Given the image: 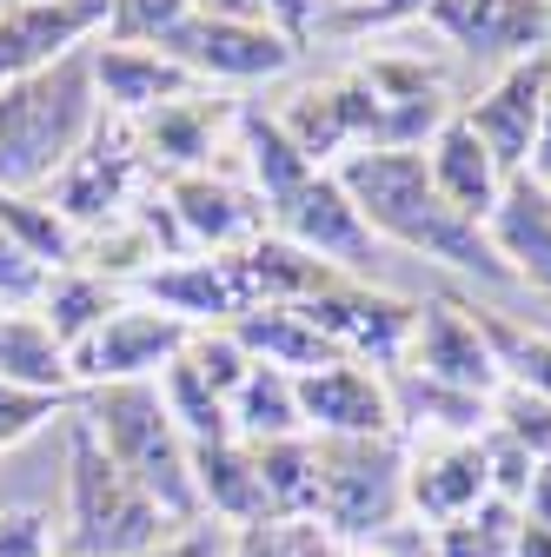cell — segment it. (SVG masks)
<instances>
[{
  "mask_svg": "<svg viewBox=\"0 0 551 557\" xmlns=\"http://www.w3.org/2000/svg\"><path fill=\"white\" fill-rule=\"evenodd\" d=\"M332 173H339V186L353 193L359 220L372 226L379 246H399L412 259H432V265L465 272V278L512 286V272L499 265L486 226L465 220V213H452V206L432 193V173H426L419 153H346Z\"/></svg>",
  "mask_w": 551,
  "mask_h": 557,
  "instance_id": "6da1fadb",
  "label": "cell"
},
{
  "mask_svg": "<svg viewBox=\"0 0 551 557\" xmlns=\"http://www.w3.org/2000/svg\"><path fill=\"white\" fill-rule=\"evenodd\" d=\"M100 94H94V47L47 66L0 94V186L8 193H47L74 153L100 133Z\"/></svg>",
  "mask_w": 551,
  "mask_h": 557,
  "instance_id": "7a4b0ae2",
  "label": "cell"
},
{
  "mask_svg": "<svg viewBox=\"0 0 551 557\" xmlns=\"http://www.w3.org/2000/svg\"><path fill=\"white\" fill-rule=\"evenodd\" d=\"M74 418L100 438V451L120 465V478L140 498H154L180 531L199 524V498H193V445L180 438V425L167 418L160 385H100L74 398Z\"/></svg>",
  "mask_w": 551,
  "mask_h": 557,
  "instance_id": "3957f363",
  "label": "cell"
},
{
  "mask_svg": "<svg viewBox=\"0 0 551 557\" xmlns=\"http://www.w3.org/2000/svg\"><path fill=\"white\" fill-rule=\"evenodd\" d=\"M180 524L140 498L100 451V438L66 411V505H60V557H154Z\"/></svg>",
  "mask_w": 551,
  "mask_h": 557,
  "instance_id": "277c9868",
  "label": "cell"
},
{
  "mask_svg": "<svg viewBox=\"0 0 551 557\" xmlns=\"http://www.w3.org/2000/svg\"><path fill=\"white\" fill-rule=\"evenodd\" d=\"M319 445V524L339 544H366L405 511V445L399 438H313Z\"/></svg>",
  "mask_w": 551,
  "mask_h": 557,
  "instance_id": "5b68a950",
  "label": "cell"
},
{
  "mask_svg": "<svg viewBox=\"0 0 551 557\" xmlns=\"http://www.w3.org/2000/svg\"><path fill=\"white\" fill-rule=\"evenodd\" d=\"M266 233L286 239V246H299L306 259H319V265H332V272H346V278H372V272H379V252H385V246L372 239V226L359 220L353 193L339 186L332 166L306 173L286 199H272V206H266Z\"/></svg>",
  "mask_w": 551,
  "mask_h": 557,
  "instance_id": "8992f818",
  "label": "cell"
},
{
  "mask_svg": "<svg viewBox=\"0 0 551 557\" xmlns=\"http://www.w3.org/2000/svg\"><path fill=\"white\" fill-rule=\"evenodd\" d=\"M299 312L313 319V332L332 345L339 359L372 366V372H399L405 366L412 319H419V306L385 293V286H372V278H332V286L313 293Z\"/></svg>",
  "mask_w": 551,
  "mask_h": 557,
  "instance_id": "52a82bcc",
  "label": "cell"
},
{
  "mask_svg": "<svg viewBox=\"0 0 551 557\" xmlns=\"http://www.w3.org/2000/svg\"><path fill=\"white\" fill-rule=\"evenodd\" d=\"M186 325L167 319L147 299H120V312H107V325H94L74 345V392H100V385H160V372L186 352Z\"/></svg>",
  "mask_w": 551,
  "mask_h": 557,
  "instance_id": "ba28073f",
  "label": "cell"
},
{
  "mask_svg": "<svg viewBox=\"0 0 551 557\" xmlns=\"http://www.w3.org/2000/svg\"><path fill=\"white\" fill-rule=\"evenodd\" d=\"M199 87H259V81H280L299 66V47L272 27V21H206L186 14L167 40H160Z\"/></svg>",
  "mask_w": 551,
  "mask_h": 557,
  "instance_id": "9c48e42d",
  "label": "cell"
},
{
  "mask_svg": "<svg viewBox=\"0 0 551 557\" xmlns=\"http://www.w3.org/2000/svg\"><path fill=\"white\" fill-rule=\"evenodd\" d=\"M133 153L160 180L180 173H220V153H240V100H220L213 87H193L186 100H167L160 113L133 120Z\"/></svg>",
  "mask_w": 551,
  "mask_h": 557,
  "instance_id": "30bf717a",
  "label": "cell"
},
{
  "mask_svg": "<svg viewBox=\"0 0 551 557\" xmlns=\"http://www.w3.org/2000/svg\"><path fill=\"white\" fill-rule=\"evenodd\" d=\"M107 40V0H14L0 8V94Z\"/></svg>",
  "mask_w": 551,
  "mask_h": 557,
  "instance_id": "8fae6325",
  "label": "cell"
},
{
  "mask_svg": "<svg viewBox=\"0 0 551 557\" xmlns=\"http://www.w3.org/2000/svg\"><path fill=\"white\" fill-rule=\"evenodd\" d=\"M147 186H154V173L140 166V153H133V133L120 120H100V133L74 153V166L47 186V199L60 206V220L74 233H94V226L120 220Z\"/></svg>",
  "mask_w": 551,
  "mask_h": 557,
  "instance_id": "7c38bea8",
  "label": "cell"
},
{
  "mask_svg": "<svg viewBox=\"0 0 551 557\" xmlns=\"http://www.w3.org/2000/svg\"><path fill=\"white\" fill-rule=\"evenodd\" d=\"M405 372H419L445 392H472V398H492L505 385L499 352L486 338V319L458 299H426L419 319H412V345H405Z\"/></svg>",
  "mask_w": 551,
  "mask_h": 557,
  "instance_id": "4fadbf2b",
  "label": "cell"
},
{
  "mask_svg": "<svg viewBox=\"0 0 551 557\" xmlns=\"http://www.w3.org/2000/svg\"><path fill=\"white\" fill-rule=\"evenodd\" d=\"M167 193V213L186 239V252H246L253 239H266V206L259 193L240 180V173H180V180H160Z\"/></svg>",
  "mask_w": 551,
  "mask_h": 557,
  "instance_id": "5bb4252c",
  "label": "cell"
},
{
  "mask_svg": "<svg viewBox=\"0 0 551 557\" xmlns=\"http://www.w3.org/2000/svg\"><path fill=\"white\" fill-rule=\"evenodd\" d=\"M426 27L465 60H531L551 53V0H432Z\"/></svg>",
  "mask_w": 551,
  "mask_h": 557,
  "instance_id": "9a60e30c",
  "label": "cell"
},
{
  "mask_svg": "<svg viewBox=\"0 0 551 557\" xmlns=\"http://www.w3.org/2000/svg\"><path fill=\"white\" fill-rule=\"evenodd\" d=\"M492 498L486 478V438H419L405 445V511L426 518L432 531L472 518Z\"/></svg>",
  "mask_w": 551,
  "mask_h": 557,
  "instance_id": "2e32d148",
  "label": "cell"
},
{
  "mask_svg": "<svg viewBox=\"0 0 551 557\" xmlns=\"http://www.w3.org/2000/svg\"><path fill=\"white\" fill-rule=\"evenodd\" d=\"M299 418H306V438H399L385 372L353 359H332L299 379Z\"/></svg>",
  "mask_w": 551,
  "mask_h": 557,
  "instance_id": "e0dca14e",
  "label": "cell"
},
{
  "mask_svg": "<svg viewBox=\"0 0 551 557\" xmlns=\"http://www.w3.org/2000/svg\"><path fill=\"white\" fill-rule=\"evenodd\" d=\"M544 81H551V53L512 60L478 87L472 100H458V113L472 120V133L492 147V160L505 173H525L531 160V139H538V107H544Z\"/></svg>",
  "mask_w": 551,
  "mask_h": 557,
  "instance_id": "ac0fdd59",
  "label": "cell"
},
{
  "mask_svg": "<svg viewBox=\"0 0 551 557\" xmlns=\"http://www.w3.org/2000/svg\"><path fill=\"white\" fill-rule=\"evenodd\" d=\"M199 81L167 53V47H147V40H94V94H100V113L133 126L160 113L167 100H186Z\"/></svg>",
  "mask_w": 551,
  "mask_h": 557,
  "instance_id": "d6986e66",
  "label": "cell"
},
{
  "mask_svg": "<svg viewBox=\"0 0 551 557\" xmlns=\"http://www.w3.org/2000/svg\"><path fill=\"white\" fill-rule=\"evenodd\" d=\"M419 160H426V173H432V193L452 206V213H465V220H478L486 226L492 220V206H499V193H505V166L492 160V147L472 133V120L452 107V120L419 147Z\"/></svg>",
  "mask_w": 551,
  "mask_h": 557,
  "instance_id": "ffe728a7",
  "label": "cell"
},
{
  "mask_svg": "<svg viewBox=\"0 0 551 557\" xmlns=\"http://www.w3.org/2000/svg\"><path fill=\"white\" fill-rule=\"evenodd\" d=\"M133 299L160 306L167 319H180L186 332H206V325H233L246 312L240 299V278H233V259H213V252H186V259H167L160 272H147Z\"/></svg>",
  "mask_w": 551,
  "mask_h": 557,
  "instance_id": "44dd1931",
  "label": "cell"
},
{
  "mask_svg": "<svg viewBox=\"0 0 551 557\" xmlns=\"http://www.w3.org/2000/svg\"><path fill=\"white\" fill-rule=\"evenodd\" d=\"M486 239L499 252V265L512 272V286H531L551 299V186L531 180V173H512L492 220H486Z\"/></svg>",
  "mask_w": 551,
  "mask_h": 557,
  "instance_id": "7402d4cb",
  "label": "cell"
},
{
  "mask_svg": "<svg viewBox=\"0 0 551 557\" xmlns=\"http://www.w3.org/2000/svg\"><path fill=\"white\" fill-rule=\"evenodd\" d=\"M0 385H27V392L74 398V352L53 338V325L34 306L0 312Z\"/></svg>",
  "mask_w": 551,
  "mask_h": 557,
  "instance_id": "603a6c76",
  "label": "cell"
},
{
  "mask_svg": "<svg viewBox=\"0 0 551 557\" xmlns=\"http://www.w3.org/2000/svg\"><path fill=\"white\" fill-rule=\"evenodd\" d=\"M193 498L199 518L213 524H259L266 498H259V471H253V445L226 438V445H193Z\"/></svg>",
  "mask_w": 551,
  "mask_h": 557,
  "instance_id": "cb8c5ba5",
  "label": "cell"
},
{
  "mask_svg": "<svg viewBox=\"0 0 551 557\" xmlns=\"http://www.w3.org/2000/svg\"><path fill=\"white\" fill-rule=\"evenodd\" d=\"M233 332H240V345L253 352V366H280L293 379H306V372H319V366L339 359L332 345L313 332V319L299 306H253V312L233 319Z\"/></svg>",
  "mask_w": 551,
  "mask_h": 557,
  "instance_id": "d4e9b609",
  "label": "cell"
},
{
  "mask_svg": "<svg viewBox=\"0 0 551 557\" xmlns=\"http://www.w3.org/2000/svg\"><path fill=\"white\" fill-rule=\"evenodd\" d=\"M120 299H126V286H113V278H100L87 265H60V272H47L34 312L53 325V338L66 345V352H74L94 325H107V312H120Z\"/></svg>",
  "mask_w": 551,
  "mask_h": 557,
  "instance_id": "484cf974",
  "label": "cell"
},
{
  "mask_svg": "<svg viewBox=\"0 0 551 557\" xmlns=\"http://www.w3.org/2000/svg\"><path fill=\"white\" fill-rule=\"evenodd\" d=\"M233 438H240V445L306 438V418H299V379L280 372V366H253L246 385L233 392Z\"/></svg>",
  "mask_w": 551,
  "mask_h": 557,
  "instance_id": "4316f807",
  "label": "cell"
},
{
  "mask_svg": "<svg viewBox=\"0 0 551 557\" xmlns=\"http://www.w3.org/2000/svg\"><path fill=\"white\" fill-rule=\"evenodd\" d=\"M253 471H259L266 518H319V445L313 438L253 445Z\"/></svg>",
  "mask_w": 551,
  "mask_h": 557,
  "instance_id": "83f0119b",
  "label": "cell"
},
{
  "mask_svg": "<svg viewBox=\"0 0 551 557\" xmlns=\"http://www.w3.org/2000/svg\"><path fill=\"white\" fill-rule=\"evenodd\" d=\"M0 233H8L14 246H27L47 272L74 265V252H81V233L60 220V206L47 193H8L0 186Z\"/></svg>",
  "mask_w": 551,
  "mask_h": 557,
  "instance_id": "f1b7e54d",
  "label": "cell"
},
{
  "mask_svg": "<svg viewBox=\"0 0 551 557\" xmlns=\"http://www.w3.org/2000/svg\"><path fill=\"white\" fill-rule=\"evenodd\" d=\"M160 398H167V418L180 425L186 445H226L233 438V405L213 385H199V372L186 359H173L160 372Z\"/></svg>",
  "mask_w": 551,
  "mask_h": 557,
  "instance_id": "f546056e",
  "label": "cell"
},
{
  "mask_svg": "<svg viewBox=\"0 0 551 557\" xmlns=\"http://www.w3.org/2000/svg\"><path fill=\"white\" fill-rule=\"evenodd\" d=\"M518 524H525V511H518V505L486 498L472 518H458V524L432 531V557H512V550H518Z\"/></svg>",
  "mask_w": 551,
  "mask_h": 557,
  "instance_id": "4dcf8cb0",
  "label": "cell"
},
{
  "mask_svg": "<svg viewBox=\"0 0 551 557\" xmlns=\"http://www.w3.org/2000/svg\"><path fill=\"white\" fill-rule=\"evenodd\" d=\"M226 557H346V544H339L319 518H259V524L233 531Z\"/></svg>",
  "mask_w": 551,
  "mask_h": 557,
  "instance_id": "1f68e13d",
  "label": "cell"
},
{
  "mask_svg": "<svg viewBox=\"0 0 551 557\" xmlns=\"http://www.w3.org/2000/svg\"><path fill=\"white\" fill-rule=\"evenodd\" d=\"M180 359L199 372V385H213L226 405H233V392H240V385H246V372H253V352L240 345V332H233V325H206V332H193Z\"/></svg>",
  "mask_w": 551,
  "mask_h": 557,
  "instance_id": "d6a6232c",
  "label": "cell"
},
{
  "mask_svg": "<svg viewBox=\"0 0 551 557\" xmlns=\"http://www.w3.org/2000/svg\"><path fill=\"white\" fill-rule=\"evenodd\" d=\"M492 432L518 438L531 458H551V398H538L525 385H499L492 392Z\"/></svg>",
  "mask_w": 551,
  "mask_h": 557,
  "instance_id": "836d02e7",
  "label": "cell"
},
{
  "mask_svg": "<svg viewBox=\"0 0 551 557\" xmlns=\"http://www.w3.org/2000/svg\"><path fill=\"white\" fill-rule=\"evenodd\" d=\"M81 398V392H74ZM74 398H53V392H27V385H0V451H21L27 438H40L53 418L74 411Z\"/></svg>",
  "mask_w": 551,
  "mask_h": 557,
  "instance_id": "e575fe53",
  "label": "cell"
},
{
  "mask_svg": "<svg viewBox=\"0 0 551 557\" xmlns=\"http://www.w3.org/2000/svg\"><path fill=\"white\" fill-rule=\"evenodd\" d=\"M193 8L186 0H107V40H147L160 47Z\"/></svg>",
  "mask_w": 551,
  "mask_h": 557,
  "instance_id": "d590c367",
  "label": "cell"
},
{
  "mask_svg": "<svg viewBox=\"0 0 551 557\" xmlns=\"http://www.w3.org/2000/svg\"><path fill=\"white\" fill-rule=\"evenodd\" d=\"M0 557H60V518L47 505H0Z\"/></svg>",
  "mask_w": 551,
  "mask_h": 557,
  "instance_id": "8d00e7d4",
  "label": "cell"
},
{
  "mask_svg": "<svg viewBox=\"0 0 551 557\" xmlns=\"http://www.w3.org/2000/svg\"><path fill=\"white\" fill-rule=\"evenodd\" d=\"M531 471H538V458H531L518 438H505V432H486V478H492V498H505V505H525V492H531Z\"/></svg>",
  "mask_w": 551,
  "mask_h": 557,
  "instance_id": "74e56055",
  "label": "cell"
},
{
  "mask_svg": "<svg viewBox=\"0 0 551 557\" xmlns=\"http://www.w3.org/2000/svg\"><path fill=\"white\" fill-rule=\"evenodd\" d=\"M40 286H47V265H40L27 246H14L8 233H0V312L34 306V299H40Z\"/></svg>",
  "mask_w": 551,
  "mask_h": 557,
  "instance_id": "f35d334b",
  "label": "cell"
},
{
  "mask_svg": "<svg viewBox=\"0 0 551 557\" xmlns=\"http://www.w3.org/2000/svg\"><path fill=\"white\" fill-rule=\"evenodd\" d=\"M259 14L280 27L293 47H313L319 40V0H259Z\"/></svg>",
  "mask_w": 551,
  "mask_h": 557,
  "instance_id": "ab89813d",
  "label": "cell"
},
{
  "mask_svg": "<svg viewBox=\"0 0 551 557\" xmlns=\"http://www.w3.org/2000/svg\"><path fill=\"white\" fill-rule=\"evenodd\" d=\"M525 524H544L551 531V458H538V471H531V492H525Z\"/></svg>",
  "mask_w": 551,
  "mask_h": 557,
  "instance_id": "60d3db41",
  "label": "cell"
},
{
  "mask_svg": "<svg viewBox=\"0 0 551 557\" xmlns=\"http://www.w3.org/2000/svg\"><path fill=\"white\" fill-rule=\"evenodd\" d=\"M525 173L551 186V81H544V107H538V139H531V160H525Z\"/></svg>",
  "mask_w": 551,
  "mask_h": 557,
  "instance_id": "b9f144b4",
  "label": "cell"
},
{
  "mask_svg": "<svg viewBox=\"0 0 551 557\" xmlns=\"http://www.w3.org/2000/svg\"><path fill=\"white\" fill-rule=\"evenodd\" d=\"M193 14H206V21H266L259 14V0H186Z\"/></svg>",
  "mask_w": 551,
  "mask_h": 557,
  "instance_id": "7bdbcfd3",
  "label": "cell"
},
{
  "mask_svg": "<svg viewBox=\"0 0 551 557\" xmlns=\"http://www.w3.org/2000/svg\"><path fill=\"white\" fill-rule=\"evenodd\" d=\"M512 557H551V531L544 524H518V550Z\"/></svg>",
  "mask_w": 551,
  "mask_h": 557,
  "instance_id": "ee69618b",
  "label": "cell"
},
{
  "mask_svg": "<svg viewBox=\"0 0 551 557\" xmlns=\"http://www.w3.org/2000/svg\"><path fill=\"white\" fill-rule=\"evenodd\" d=\"M0 8H14V0H0Z\"/></svg>",
  "mask_w": 551,
  "mask_h": 557,
  "instance_id": "f6af8a7d",
  "label": "cell"
}]
</instances>
